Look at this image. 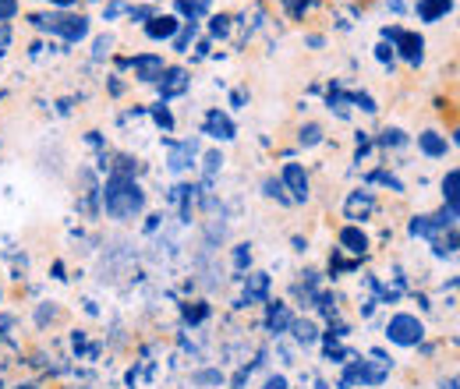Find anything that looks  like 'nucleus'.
I'll use <instances>...</instances> for the list:
<instances>
[{
  "instance_id": "f3484780",
  "label": "nucleus",
  "mask_w": 460,
  "mask_h": 389,
  "mask_svg": "<svg viewBox=\"0 0 460 389\" xmlns=\"http://www.w3.org/2000/svg\"><path fill=\"white\" fill-rule=\"evenodd\" d=\"M323 142V128L319 124H305L301 128V146H319Z\"/></svg>"
},
{
  "instance_id": "4468645a",
  "label": "nucleus",
  "mask_w": 460,
  "mask_h": 389,
  "mask_svg": "<svg viewBox=\"0 0 460 389\" xmlns=\"http://www.w3.org/2000/svg\"><path fill=\"white\" fill-rule=\"evenodd\" d=\"M209 4H213V0H177V7H181L191 22H195V18H202V14L209 11Z\"/></svg>"
},
{
  "instance_id": "6e6552de",
  "label": "nucleus",
  "mask_w": 460,
  "mask_h": 389,
  "mask_svg": "<svg viewBox=\"0 0 460 389\" xmlns=\"http://www.w3.org/2000/svg\"><path fill=\"white\" fill-rule=\"evenodd\" d=\"M418 149H421L425 156L439 160V156H447V138H443L439 131H421V135H418Z\"/></svg>"
},
{
  "instance_id": "b1692460",
  "label": "nucleus",
  "mask_w": 460,
  "mask_h": 389,
  "mask_svg": "<svg viewBox=\"0 0 460 389\" xmlns=\"http://www.w3.org/2000/svg\"><path fill=\"white\" fill-rule=\"evenodd\" d=\"M156 124H164L167 131L173 128V117H171V111H167V107H156Z\"/></svg>"
},
{
  "instance_id": "5701e85b",
  "label": "nucleus",
  "mask_w": 460,
  "mask_h": 389,
  "mask_svg": "<svg viewBox=\"0 0 460 389\" xmlns=\"http://www.w3.org/2000/svg\"><path fill=\"white\" fill-rule=\"evenodd\" d=\"M14 14H18V0H0V22H7Z\"/></svg>"
},
{
  "instance_id": "a211bd4d",
  "label": "nucleus",
  "mask_w": 460,
  "mask_h": 389,
  "mask_svg": "<svg viewBox=\"0 0 460 389\" xmlns=\"http://www.w3.org/2000/svg\"><path fill=\"white\" fill-rule=\"evenodd\" d=\"M290 330L297 340H305V343H312L315 340V323H290Z\"/></svg>"
},
{
  "instance_id": "bb28decb",
  "label": "nucleus",
  "mask_w": 460,
  "mask_h": 389,
  "mask_svg": "<svg viewBox=\"0 0 460 389\" xmlns=\"http://www.w3.org/2000/svg\"><path fill=\"white\" fill-rule=\"evenodd\" d=\"M191 36H195V25H191V29H188V32H184V36H177V50H184V47H188V43H191Z\"/></svg>"
},
{
  "instance_id": "393cba45",
  "label": "nucleus",
  "mask_w": 460,
  "mask_h": 389,
  "mask_svg": "<svg viewBox=\"0 0 460 389\" xmlns=\"http://www.w3.org/2000/svg\"><path fill=\"white\" fill-rule=\"evenodd\" d=\"M262 389H290V383L284 379V376H270V379H266V386H262Z\"/></svg>"
},
{
  "instance_id": "f03ea898",
  "label": "nucleus",
  "mask_w": 460,
  "mask_h": 389,
  "mask_svg": "<svg viewBox=\"0 0 460 389\" xmlns=\"http://www.w3.org/2000/svg\"><path fill=\"white\" fill-rule=\"evenodd\" d=\"M386 336H390V343H397V347H418L421 343V336H425V326H421V319L418 315H394L390 319V326H386Z\"/></svg>"
},
{
  "instance_id": "c756f323",
  "label": "nucleus",
  "mask_w": 460,
  "mask_h": 389,
  "mask_svg": "<svg viewBox=\"0 0 460 389\" xmlns=\"http://www.w3.org/2000/svg\"><path fill=\"white\" fill-rule=\"evenodd\" d=\"M376 57H379V60H390V57H394V50L383 43V47H376Z\"/></svg>"
},
{
  "instance_id": "9d476101",
  "label": "nucleus",
  "mask_w": 460,
  "mask_h": 389,
  "mask_svg": "<svg viewBox=\"0 0 460 389\" xmlns=\"http://www.w3.org/2000/svg\"><path fill=\"white\" fill-rule=\"evenodd\" d=\"M372 195L368 191H354L350 199H347V220H365L368 213H372Z\"/></svg>"
},
{
  "instance_id": "2eb2a0df",
  "label": "nucleus",
  "mask_w": 460,
  "mask_h": 389,
  "mask_svg": "<svg viewBox=\"0 0 460 389\" xmlns=\"http://www.w3.org/2000/svg\"><path fill=\"white\" fill-rule=\"evenodd\" d=\"M184 78H188V75H184V71H177V67H173V71H167V85H164V96H177V93H184V85H188Z\"/></svg>"
},
{
  "instance_id": "9b49d317",
  "label": "nucleus",
  "mask_w": 460,
  "mask_h": 389,
  "mask_svg": "<svg viewBox=\"0 0 460 389\" xmlns=\"http://www.w3.org/2000/svg\"><path fill=\"white\" fill-rule=\"evenodd\" d=\"M443 199H447V206H450V213H457V202H460V170H447V177H443Z\"/></svg>"
},
{
  "instance_id": "aec40b11",
  "label": "nucleus",
  "mask_w": 460,
  "mask_h": 389,
  "mask_svg": "<svg viewBox=\"0 0 460 389\" xmlns=\"http://www.w3.org/2000/svg\"><path fill=\"white\" fill-rule=\"evenodd\" d=\"M280 4H284V11H288V14L301 18V14L308 11V4H312V0H280Z\"/></svg>"
},
{
  "instance_id": "6ab92c4d",
  "label": "nucleus",
  "mask_w": 460,
  "mask_h": 389,
  "mask_svg": "<svg viewBox=\"0 0 460 389\" xmlns=\"http://www.w3.org/2000/svg\"><path fill=\"white\" fill-rule=\"evenodd\" d=\"M262 188H266V195H270V199H277V202H284V206L290 202L288 195H284V184H280V181H273V177H270Z\"/></svg>"
},
{
  "instance_id": "a878e982",
  "label": "nucleus",
  "mask_w": 460,
  "mask_h": 389,
  "mask_svg": "<svg viewBox=\"0 0 460 389\" xmlns=\"http://www.w3.org/2000/svg\"><path fill=\"white\" fill-rule=\"evenodd\" d=\"M383 142H386V146H401L403 131H386V135H383Z\"/></svg>"
},
{
  "instance_id": "dca6fc26",
  "label": "nucleus",
  "mask_w": 460,
  "mask_h": 389,
  "mask_svg": "<svg viewBox=\"0 0 460 389\" xmlns=\"http://www.w3.org/2000/svg\"><path fill=\"white\" fill-rule=\"evenodd\" d=\"M270 326H273V330L290 326V312L284 308V305H273V308H270Z\"/></svg>"
},
{
  "instance_id": "7ed1b4c3",
  "label": "nucleus",
  "mask_w": 460,
  "mask_h": 389,
  "mask_svg": "<svg viewBox=\"0 0 460 389\" xmlns=\"http://www.w3.org/2000/svg\"><path fill=\"white\" fill-rule=\"evenodd\" d=\"M40 25L58 32L67 43H78L89 36V18H82V14H50V18H40Z\"/></svg>"
},
{
  "instance_id": "ddd939ff",
  "label": "nucleus",
  "mask_w": 460,
  "mask_h": 389,
  "mask_svg": "<svg viewBox=\"0 0 460 389\" xmlns=\"http://www.w3.org/2000/svg\"><path fill=\"white\" fill-rule=\"evenodd\" d=\"M450 7H454V0H429V4H421L418 11H421V18H425V22H436V18H439V14H447Z\"/></svg>"
},
{
  "instance_id": "1a4fd4ad",
  "label": "nucleus",
  "mask_w": 460,
  "mask_h": 389,
  "mask_svg": "<svg viewBox=\"0 0 460 389\" xmlns=\"http://www.w3.org/2000/svg\"><path fill=\"white\" fill-rule=\"evenodd\" d=\"M341 248L350 252V255H365V252H368V237H365L358 226H344V230H341Z\"/></svg>"
},
{
  "instance_id": "39448f33",
  "label": "nucleus",
  "mask_w": 460,
  "mask_h": 389,
  "mask_svg": "<svg viewBox=\"0 0 460 389\" xmlns=\"http://www.w3.org/2000/svg\"><path fill=\"white\" fill-rule=\"evenodd\" d=\"M386 40H394V43H397V50H401L411 64H421V50H425V40H421V36L403 32V29H386Z\"/></svg>"
},
{
  "instance_id": "7c9ffc66",
  "label": "nucleus",
  "mask_w": 460,
  "mask_h": 389,
  "mask_svg": "<svg viewBox=\"0 0 460 389\" xmlns=\"http://www.w3.org/2000/svg\"><path fill=\"white\" fill-rule=\"evenodd\" d=\"M50 4H58V7H71L75 0H50Z\"/></svg>"
},
{
  "instance_id": "c85d7f7f",
  "label": "nucleus",
  "mask_w": 460,
  "mask_h": 389,
  "mask_svg": "<svg viewBox=\"0 0 460 389\" xmlns=\"http://www.w3.org/2000/svg\"><path fill=\"white\" fill-rule=\"evenodd\" d=\"M220 164H224V160H220V153H209V156H206V167L209 170H217Z\"/></svg>"
},
{
  "instance_id": "f257e3e1",
  "label": "nucleus",
  "mask_w": 460,
  "mask_h": 389,
  "mask_svg": "<svg viewBox=\"0 0 460 389\" xmlns=\"http://www.w3.org/2000/svg\"><path fill=\"white\" fill-rule=\"evenodd\" d=\"M103 206L114 220H135L142 209H146V191L135 184V177H124L117 173L107 181V191H103Z\"/></svg>"
},
{
  "instance_id": "0eeeda50",
  "label": "nucleus",
  "mask_w": 460,
  "mask_h": 389,
  "mask_svg": "<svg viewBox=\"0 0 460 389\" xmlns=\"http://www.w3.org/2000/svg\"><path fill=\"white\" fill-rule=\"evenodd\" d=\"M177 29H181V22H177L173 14H153V18L146 22V36H149V40H173Z\"/></svg>"
},
{
  "instance_id": "20e7f679",
  "label": "nucleus",
  "mask_w": 460,
  "mask_h": 389,
  "mask_svg": "<svg viewBox=\"0 0 460 389\" xmlns=\"http://www.w3.org/2000/svg\"><path fill=\"white\" fill-rule=\"evenodd\" d=\"M280 184L290 191V202H305L308 199V173L301 164H288L284 173H280Z\"/></svg>"
},
{
  "instance_id": "2f4dec72",
  "label": "nucleus",
  "mask_w": 460,
  "mask_h": 389,
  "mask_svg": "<svg viewBox=\"0 0 460 389\" xmlns=\"http://www.w3.org/2000/svg\"><path fill=\"white\" fill-rule=\"evenodd\" d=\"M0 301H4V290H0Z\"/></svg>"
},
{
  "instance_id": "4be33fe9",
  "label": "nucleus",
  "mask_w": 460,
  "mask_h": 389,
  "mask_svg": "<svg viewBox=\"0 0 460 389\" xmlns=\"http://www.w3.org/2000/svg\"><path fill=\"white\" fill-rule=\"evenodd\" d=\"M111 47H114V40H111V36H103V40H96V50H93V57H96V60H103V57L111 54Z\"/></svg>"
},
{
  "instance_id": "f8f14e48",
  "label": "nucleus",
  "mask_w": 460,
  "mask_h": 389,
  "mask_svg": "<svg viewBox=\"0 0 460 389\" xmlns=\"http://www.w3.org/2000/svg\"><path fill=\"white\" fill-rule=\"evenodd\" d=\"M206 131H209L213 138H224V142H230V138H234V124H230L227 117H220V113H209Z\"/></svg>"
},
{
  "instance_id": "cd10ccee",
  "label": "nucleus",
  "mask_w": 460,
  "mask_h": 389,
  "mask_svg": "<svg viewBox=\"0 0 460 389\" xmlns=\"http://www.w3.org/2000/svg\"><path fill=\"white\" fill-rule=\"evenodd\" d=\"M124 11H128L124 4H111V7H107V22H111V18H117V14H124Z\"/></svg>"
},
{
  "instance_id": "423d86ee",
  "label": "nucleus",
  "mask_w": 460,
  "mask_h": 389,
  "mask_svg": "<svg viewBox=\"0 0 460 389\" xmlns=\"http://www.w3.org/2000/svg\"><path fill=\"white\" fill-rule=\"evenodd\" d=\"M131 67H135V78H138V82H156V78H164V57H156V54L135 57Z\"/></svg>"
},
{
  "instance_id": "412c9836",
  "label": "nucleus",
  "mask_w": 460,
  "mask_h": 389,
  "mask_svg": "<svg viewBox=\"0 0 460 389\" xmlns=\"http://www.w3.org/2000/svg\"><path fill=\"white\" fill-rule=\"evenodd\" d=\"M248 262H252V248H248V244H237V252H234V266L244 270Z\"/></svg>"
}]
</instances>
